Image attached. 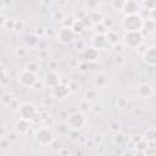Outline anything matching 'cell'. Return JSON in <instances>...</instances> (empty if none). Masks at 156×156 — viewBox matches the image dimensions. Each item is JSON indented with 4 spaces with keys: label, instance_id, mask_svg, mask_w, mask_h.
Returning a JSON list of instances; mask_svg holds the SVG:
<instances>
[{
    "label": "cell",
    "instance_id": "20",
    "mask_svg": "<svg viewBox=\"0 0 156 156\" xmlns=\"http://www.w3.org/2000/svg\"><path fill=\"white\" fill-rule=\"evenodd\" d=\"M105 38H106V41L107 44H111V45H115L118 43V33L113 29H108L107 33L105 34Z\"/></svg>",
    "mask_w": 156,
    "mask_h": 156
},
{
    "label": "cell",
    "instance_id": "47",
    "mask_svg": "<svg viewBox=\"0 0 156 156\" xmlns=\"http://www.w3.org/2000/svg\"><path fill=\"white\" fill-rule=\"evenodd\" d=\"M4 7H5V2L2 0H0V12L4 10Z\"/></svg>",
    "mask_w": 156,
    "mask_h": 156
},
{
    "label": "cell",
    "instance_id": "15",
    "mask_svg": "<svg viewBox=\"0 0 156 156\" xmlns=\"http://www.w3.org/2000/svg\"><path fill=\"white\" fill-rule=\"evenodd\" d=\"M30 127H32V123L29 121H26L23 118H18L15 123V130L18 135H23V134H27L29 130H30Z\"/></svg>",
    "mask_w": 156,
    "mask_h": 156
},
{
    "label": "cell",
    "instance_id": "23",
    "mask_svg": "<svg viewBox=\"0 0 156 156\" xmlns=\"http://www.w3.org/2000/svg\"><path fill=\"white\" fill-rule=\"evenodd\" d=\"M98 98V90L95 88H90V89H87L85 91V100L88 102H93L95 101Z\"/></svg>",
    "mask_w": 156,
    "mask_h": 156
},
{
    "label": "cell",
    "instance_id": "49",
    "mask_svg": "<svg viewBox=\"0 0 156 156\" xmlns=\"http://www.w3.org/2000/svg\"><path fill=\"white\" fill-rule=\"evenodd\" d=\"M2 102V94H0V104Z\"/></svg>",
    "mask_w": 156,
    "mask_h": 156
},
{
    "label": "cell",
    "instance_id": "28",
    "mask_svg": "<svg viewBox=\"0 0 156 156\" xmlns=\"http://www.w3.org/2000/svg\"><path fill=\"white\" fill-rule=\"evenodd\" d=\"M76 17L73 15H68V16H65V18L61 21V24L62 27H66V28H71V26L73 24Z\"/></svg>",
    "mask_w": 156,
    "mask_h": 156
},
{
    "label": "cell",
    "instance_id": "2",
    "mask_svg": "<svg viewBox=\"0 0 156 156\" xmlns=\"http://www.w3.org/2000/svg\"><path fill=\"white\" fill-rule=\"evenodd\" d=\"M34 139L41 146H50L55 140V135L49 126H41L35 130Z\"/></svg>",
    "mask_w": 156,
    "mask_h": 156
},
{
    "label": "cell",
    "instance_id": "29",
    "mask_svg": "<svg viewBox=\"0 0 156 156\" xmlns=\"http://www.w3.org/2000/svg\"><path fill=\"white\" fill-rule=\"evenodd\" d=\"M144 113H145V110L143 108V106H135V107L132 108V115H133L134 117L140 118V117L144 116Z\"/></svg>",
    "mask_w": 156,
    "mask_h": 156
},
{
    "label": "cell",
    "instance_id": "3",
    "mask_svg": "<svg viewBox=\"0 0 156 156\" xmlns=\"http://www.w3.org/2000/svg\"><path fill=\"white\" fill-rule=\"evenodd\" d=\"M144 18L139 13L127 15L122 20V27L124 32H140Z\"/></svg>",
    "mask_w": 156,
    "mask_h": 156
},
{
    "label": "cell",
    "instance_id": "27",
    "mask_svg": "<svg viewBox=\"0 0 156 156\" xmlns=\"http://www.w3.org/2000/svg\"><path fill=\"white\" fill-rule=\"evenodd\" d=\"M124 2H126V0H112L111 1V7L115 11H117V12H122V9L124 6Z\"/></svg>",
    "mask_w": 156,
    "mask_h": 156
},
{
    "label": "cell",
    "instance_id": "31",
    "mask_svg": "<svg viewBox=\"0 0 156 156\" xmlns=\"http://www.w3.org/2000/svg\"><path fill=\"white\" fill-rule=\"evenodd\" d=\"M90 65H91V63H89V62H87V61H83V62H80V63L78 65V71L82 72V73H87V72L90 71Z\"/></svg>",
    "mask_w": 156,
    "mask_h": 156
},
{
    "label": "cell",
    "instance_id": "8",
    "mask_svg": "<svg viewBox=\"0 0 156 156\" xmlns=\"http://www.w3.org/2000/svg\"><path fill=\"white\" fill-rule=\"evenodd\" d=\"M141 58L146 66H149L151 68L155 67L156 66V46L151 45V46L146 48L141 54Z\"/></svg>",
    "mask_w": 156,
    "mask_h": 156
},
{
    "label": "cell",
    "instance_id": "18",
    "mask_svg": "<svg viewBox=\"0 0 156 156\" xmlns=\"http://www.w3.org/2000/svg\"><path fill=\"white\" fill-rule=\"evenodd\" d=\"M84 58H85L87 62L93 63V62L98 61V58H99V51L95 50L94 48H88L84 51Z\"/></svg>",
    "mask_w": 156,
    "mask_h": 156
},
{
    "label": "cell",
    "instance_id": "44",
    "mask_svg": "<svg viewBox=\"0 0 156 156\" xmlns=\"http://www.w3.org/2000/svg\"><path fill=\"white\" fill-rule=\"evenodd\" d=\"M102 139H104V138H102V135H101L100 133L95 134V136H94V141H95V143H99V144L102 141Z\"/></svg>",
    "mask_w": 156,
    "mask_h": 156
},
{
    "label": "cell",
    "instance_id": "19",
    "mask_svg": "<svg viewBox=\"0 0 156 156\" xmlns=\"http://www.w3.org/2000/svg\"><path fill=\"white\" fill-rule=\"evenodd\" d=\"M85 24H84V22L82 21V20H74V22H73V24L71 26V29H72V32L76 34V35H78V34H82L84 30H85Z\"/></svg>",
    "mask_w": 156,
    "mask_h": 156
},
{
    "label": "cell",
    "instance_id": "7",
    "mask_svg": "<svg viewBox=\"0 0 156 156\" xmlns=\"http://www.w3.org/2000/svg\"><path fill=\"white\" fill-rule=\"evenodd\" d=\"M18 84L22 87H27V88H33L35 85V83L38 82V76L35 73H30L28 71H23L20 76H18Z\"/></svg>",
    "mask_w": 156,
    "mask_h": 156
},
{
    "label": "cell",
    "instance_id": "4",
    "mask_svg": "<svg viewBox=\"0 0 156 156\" xmlns=\"http://www.w3.org/2000/svg\"><path fill=\"white\" fill-rule=\"evenodd\" d=\"M123 41H124V45L127 48L136 49L143 44L144 37L141 35L140 32H124L123 33Z\"/></svg>",
    "mask_w": 156,
    "mask_h": 156
},
{
    "label": "cell",
    "instance_id": "48",
    "mask_svg": "<svg viewBox=\"0 0 156 156\" xmlns=\"http://www.w3.org/2000/svg\"><path fill=\"white\" fill-rule=\"evenodd\" d=\"M67 4H68V1H61V2L58 1V2H57L58 6H65V5H67Z\"/></svg>",
    "mask_w": 156,
    "mask_h": 156
},
{
    "label": "cell",
    "instance_id": "38",
    "mask_svg": "<svg viewBox=\"0 0 156 156\" xmlns=\"http://www.w3.org/2000/svg\"><path fill=\"white\" fill-rule=\"evenodd\" d=\"M143 5L146 6V10L152 11L156 9V2L155 1H143Z\"/></svg>",
    "mask_w": 156,
    "mask_h": 156
},
{
    "label": "cell",
    "instance_id": "32",
    "mask_svg": "<svg viewBox=\"0 0 156 156\" xmlns=\"http://www.w3.org/2000/svg\"><path fill=\"white\" fill-rule=\"evenodd\" d=\"M116 105H117L119 108H124V107H127V105H128V99L124 98V96H119V98H117V100H116Z\"/></svg>",
    "mask_w": 156,
    "mask_h": 156
},
{
    "label": "cell",
    "instance_id": "5",
    "mask_svg": "<svg viewBox=\"0 0 156 156\" xmlns=\"http://www.w3.org/2000/svg\"><path fill=\"white\" fill-rule=\"evenodd\" d=\"M69 95H71V89L65 83H60L56 87L50 89V98L54 100L62 101V100H66Z\"/></svg>",
    "mask_w": 156,
    "mask_h": 156
},
{
    "label": "cell",
    "instance_id": "9",
    "mask_svg": "<svg viewBox=\"0 0 156 156\" xmlns=\"http://www.w3.org/2000/svg\"><path fill=\"white\" fill-rule=\"evenodd\" d=\"M74 37L76 34L72 32L71 28H66V27H61L58 29V32L56 33V38L57 40L63 44V45H67V44H71L73 40H74Z\"/></svg>",
    "mask_w": 156,
    "mask_h": 156
},
{
    "label": "cell",
    "instance_id": "42",
    "mask_svg": "<svg viewBox=\"0 0 156 156\" xmlns=\"http://www.w3.org/2000/svg\"><path fill=\"white\" fill-rule=\"evenodd\" d=\"M112 21H111V18H105L104 17V20H102V24L107 28V29H111V26H112Z\"/></svg>",
    "mask_w": 156,
    "mask_h": 156
},
{
    "label": "cell",
    "instance_id": "6",
    "mask_svg": "<svg viewBox=\"0 0 156 156\" xmlns=\"http://www.w3.org/2000/svg\"><path fill=\"white\" fill-rule=\"evenodd\" d=\"M38 112L37 110V106L33 104V102H21V107L18 110V113H20V118H23L26 121H32L33 117L35 116V113Z\"/></svg>",
    "mask_w": 156,
    "mask_h": 156
},
{
    "label": "cell",
    "instance_id": "26",
    "mask_svg": "<svg viewBox=\"0 0 156 156\" xmlns=\"http://www.w3.org/2000/svg\"><path fill=\"white\" fill-rule=\"evenodd\" d=\"M84 5H85V7H87V12H89V11H95V10H98V7L100 6V2L99 1H94V0H88V1H84Z\"/></svg>",
    "mask_w": 156,
    "mask_h": 156
},
{
    "label": "cell",
    "instance_id": "17",
    "mask_svg": "<svg viewBox=\"0 0 156 156\" xmlns=\"http://www.w3.org/2000/svg\"><path fill=\"white\" fill-rule=\"evenodd\" d=\"M87 16H88V18H89L90 23H91V24H94V26H95V24H99V23H102L104 16H102V13H101L100 11H98V10L87 12Z\"/></svg>",
    "mask_w": 156,
    "mask_h": 156
},
{
    "label": "cell",
    "instance_id": "11",
    "mask_svg": "<svg viewBox=\"0 0 156 156\" xmlns=\"http://www.w3.org/2000/svg\"><path fill=\"white\" fill-rule=\"evenodd\" d=\"M136 96L140 99H150L154 95V88L149 83H140L136 87Z\"/></svg>",
    "mask_w": 156,
    "mask_h": 156
},
{
    "label": "cell",
    "instance_id": "46",
    "mask_svg": "<svg viewBox=\"0 0 156 156\" xmlns=\"http://www.w3.org/2000/svg\"><path fill=\"white\" fill-rule=\"evenodd\" d=\"M6 17L5 16H2V15H0V27H5V23H6Z\"/></svg>",
    "mask_w": 156,
    "mask_h": 156
},
{
    "label": "cell",
    "instance_id": "14",
    "mask_svg": "<svg viewBox=\"0 0 156 156\" xmlns=\"http://www.w3.org/2000/svg\"><path fill=\"white\" fill-rule=\"evenodd\" d=\"M140 10V4L135 0H126L124 2V6L122 9V12L124 13V16L127 15H134V13H138Z\"/></svg>",
    "mask_w": 156,
    "mask_h": 156
},
{
    "label": "cell",
    "instance_id": "43",
    "mask_svg": "<svg viewBox=\"0 0 156 156\" xmlns=\"http://www.w3.org/2000/svg\"><path fill=\"white\" fill-rule=\"evenodd\" d=\"M5 78H6V72H5L4 67H2V66H0V82H1V80H4Z\"/></svg>",
    "mask_w": 156,
    "mask_h": 156
},
{
    "label": "cell",
    "instance_id": "33",
    "mask_svg": "<svg viewBox=\"0 0 156 156\" xmlns=\"http://www.w3.org/2000/svg\"><path fill=\"white\" fill-rule=\"evenodd\" d=\"M15 23H16L15 18H7L4 28H6L7 30H15Z\"/></svg>",
    "mask_w": 156,
    "mask_h": 156
},
{
    "label": "cell",
    "instance_id": "13",
    "mask_svg": "<svg viewBox=\"0 0 156 156\" xmlns=\"http://www.w3.org/2000/svg\"><path fill=\"white\" fill-rule=\"evenodd\" d=\"M156 30V22L151 18H146L143 21V26H141V29H140V33L141 35L145 38V37H149V35H152Z\"/></svg>",
    "mask_w": 156,
    "mask_h": 156
},
{
    "label": "cell",
    "instance_id": "22",
    "mask_svg": "<svg viewBox=\"0 0 156 156\" xmlns=\"http://www.w3.org/2000/svg\"><path fill=\"white\" fill-rule=\"evenodd\" d=\"M39 69H40V65H39V62L38 61H35V60H29L27 63H26V71H28V72H30V73H38L39 72Z\"/></svg>",
    "mask_w": 156,
    "mask_h": 156
},
{
    "label": "cell",
    "instance_id": "30",
    "mask_svg": "<svg viewBox=\"0 0 156 156\" xmlns=\"http://www.w3.org/2000/svg\"><path fill=\"white\" fill-rule=\"evenodd\" d=\"M94 28H95V34H101V35H105L106 33H107V28L102 24V23H99V24H95L94 26Z\"/></svg>",
    "mask_w": 156,
    "mask_h": 156
},
{
    "label": "cell",
    "instance_id": "21",
    "mask_svg": "<svg viewBox=\"0 0 156 156\" xmlns=\"http://www.w3.org/2000/svg\"><path fill=\"white\" fill-rule=\"evenodd\" d=\"M156 140V129L154 127H150L146 129L145 132V136H144V141L146 144H151V143H155Z\"/></svg>",
    "mask_w": 156,
    "mask_h": 156
},
{
    "label": "cell",
    "instance_id": "25",
    "mask_svg": "<svg viewBox=\"0 0 156 156\" xmlns=\"http://www.w3.org/2000/svg\"><path fill=\"white\" fill-rule=\"evenodd\" d=\"M11 144H12V143L9 140L7 136L0 138V150H1V151H7V150H10Z\"/></svg>",
    "mask_w": 156,
    "mask_h": 156
},
{
    "label": "cell",
    "instance_id": "16",
    "mask_svg": "<svg viewBox=\"0 0 156 156\" xmlns=\"http://www.w3.org/2000/svg\"><path fill=\"white\" fill-rule=\"evenodd\" d=\"M107 46V41L105 35L101 34H94L91 38V48H94L95 50H105Z\"/></svg>",
    "mask_w": 156,
    "mask_h": 156
},
{
    "label": "cell",
    "instance_id": "10",
    "mask_svg": "<svg viewBox=\"0 0 156 156\" xmlns=\"http://www.w3.org/2000/svg\"><path fill=\"white\" fill-rule=\"evenodd\" d=\"M61 83V77H60V74L57 73V72H55V71H50L49 73H46L45 74V77L43 78V84L45 85V87H48V88H54V87H56L57 84H60Z\"/></svg>",
    "mask_w": 156,
    "mask_h": 156
},
{
    "label": "cell",
    "instance_id": "1",
    "mask_svg": "<svg viewBox=\"0 0 156 156\" xmlns=\"http://www.w3.org/2000/svg\"><path fill=\"white\" fill-rule=\"evenodd\" d=\"M87 121L88 119L82 111H76V112H72L71 115L67 116L66 126L68 127L69 130L79 132L87 126Z\"/></svg>",
    "mask_w": 156,
    "mask_h": 156
},
{
    "label": "cell",
    "instance_id": "39",
    "mask_svg": "<svg viewBox=\"0 0 156 156\" xmlns=\"http://www.w3.org/2000/svg\"><path fill=\"white\" fill-rule=\"evenodd\" d=\"M15 52H16V56H18V57H24V56L27 55V49L23 48V46H21V48H17Z\"/></svg>",
    "mask_w": 156,
    "mask_h": 156
},
{
    "label": "cell",
    "instance_id": "34",
    "mask_svg": "<svg viewBox=\"0 0 156 156\" xmlns=\"http://www.w3.org/2000/svg\"><path fill=\"white\" fill-rule=\"evenodd\" d=\"M124 140H126V138H124V135L121 134V133H117V134L115 135V138H113V143L117 144V145H121Z\"/></svg>",
    "mask_w": 156,
    "mask_h": 156
},
{
    "label": "cell",
    "instance_id": "12",
    "mask_svg": "<svg viewBox=\"0 0 156 156\" xmlns=\"http://www.w3.org/2000/svg\"><path fill=\"white\" fill-rule=\"evenodd\" d=\"M91 82H93V87H94L96 90H98V89H102V88H105V87L107 85V83H108V77H107V74L104 73V72H98V73L94 74Z\"/></svg>",
    "mask_w": 156,
    "mask_h": 156
},
{
    "label": "cell",
    "instance_id": "36",
    "mask_svg": "<svg viewBox=\"0 0 156 156\" xmlns=\"http://www.w3.org/2000/svg\"><path fill=\"white\" fill-rule=\"evenodd\" d=\"M119 127H121L119 122H117V121H111V122H110V129H111L112 132L118 133V132H119Z\"/></svg>",
    "mask_w": 156,
    "mask_h": 156
},
{
    "label": "cell",
    "instance_id": "37",
    "mask_svg": "<svg viewBox=\"0 0 156 156\" xmlns=\"http://www.w3.org/2000/svg\"><path fill=\"white\" fill-rule=\"evenodd\" d=\"M24 29V22L22 20H16V23H15V30L16 32H21Z\"/></svg>",
    "mask_w": 156,
    "mask_h": 156
},
{
    "label": "cell",
    "instance_id": "24",
    "mask_svg": "<svg viewBox=\"0 0 156 156\" xmlns=\"http://www.w3.org/2000/svg\"><path fill=\"white\" fill-rule=\"evenodd\" d=\"M20 107H21V102H20V100H18L17 98H13V99L7 104V108H9L11 112H13V113L18 112Z\"/></svg>",
    "mask_w": 156,
    "mask_h": 156
},
{
    "label": "cell",
    "instance_id": "40",
    "mask_svg": "<svg viewBox=\"0 0 156 156\" xmlns=\"http://www.w3.org/2000/svg\"><path fill=\"white\" fill-rule=\"evenodd\" d=\"M52 18H54L55 21L61 22V21L65 18V15H63V12H61V11H55L54 15H52Z\"/></svg>",
    "mask_w": 156,
    "mask_h": 156
},
{
    "label": "cell",
    "instance_id": "41",
    "mask_svg": "<svg viewBox=\"0 0 156 156\" xmlns=\"http://www.w3.org/2000/svg\"><path fill=\"white\" fill-rule=\"evenodd\" d=\"M13 99V96L11 95V94H9V93H5V94H2V102H5L6 105L11 101Z\"/></svg>",
    "mask_w": 156,
    "mask_h": 156
},
{
    "label": "cell",
    "instance_id": "35",
    "mask_svg": "<svg viewBox=\"0 0 156 156\" xmlns=\"http://www.w3.org/2000/svg\"><path fill=\"white\" fill-rule=\"evenodd\" d=\"M113 46V51L117 54V55H119V54H123V51H124V46L118 41L117 44H115V45H112Z\"/></svg>",
    "mask_w": 156,
    "mask_h": 156
},
{
    "label": "cell",
    "instance_id": "45",
    "mask_svg": "<svg viewBox=\"0 0 156 156\" xmlns=\"http://www.w3.org/2000/svg\"><path fill=\"white\" fill-rule=\"evenodd\" d=\"M6 135V129H5V127L0 123V138H2V136H5Z\"/></svg>",
    "mask_w": 156,
    "mask_h": 156
}]
</instances>
